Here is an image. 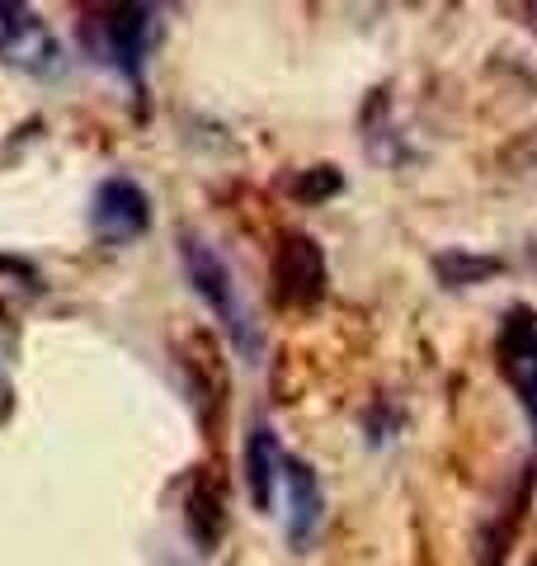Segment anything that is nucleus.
I'll return each instance as SVG.
<instances>
[{"label": "nucleus", "instance_id": "obj_1", "mask_svg": "<svg viewBox=\"0 0 537 566\" xmlns=\"http://www.w3.org/2000/svg\"><path fill=\"white\" fill-rule=\"evenodd\" d=\"M179 260H185V274H189V283H193V293L203 297L208 312L218 316L222 331L231 335L236 354H241L245 364H260V349H264L260 326L250 322V307L241 303V289H236V279H231L227 260L212 251L203 237H193V232L179 237Z\"/></svg>", "mask_w": 537, "mask_h": 566}, {"label": "nucleus", "instance_id": "obj_2", "mask_svg": "<svg viewBox=\"0 0 537 566\" xmlns=\"http://www.w3.org/2000/svg\"><path fill=\"white\" fill-rule=\"evenodd\" d=\"M495 364L505 374V382L514 387L518 406L537 424V307L505 312L499 335H495Z\"/></svg>", "mask_w": 537, "mask_h": 566}, {"label": "nucleus", "instance_id": "obj_3", "mask_svg": "<svg viewBox=\"0 0 537 566\" xmlns=\"http://www.w3.org/2000/svg\"><path fill=\"white\" fill-rule=\"evenodd\" d=\"M151 227V199L147 189L128 175H109L95 189V203H90V232L104 245H128Z\"/></svg>", "mask_w": 537, "mask_h": 566}, {"label": "nucleus", "instance_id": "obj_4", "mask_svg": "<svg viewBox=\"0 0 537 566\" xmlns=\"http://www.w3.org/2000/svg\"><path fill=\"white\" fill-rule=\"evenodd\" d=\"M156 33H160V20L151 6H114V10H104V20H99V52L128 81H141V66H147Z\"/></svg>", "mask_w": 537, "mask_h": 566}, {"label": "nucleus", "instance_id": "obj_5", "mask_svg": "<svg viewBox=\"0 0 537 566\" xmlns=\"http://www.w3.org/2000/svg\"><path fill=\"white\" fill-rule=\"evenodd\" d=\"M0 62L33 71V76H52L62 66V48L29 6H0Z\"/></svg>", "mask_w": 537, "mask_h": 566}, {"label": "nucleus", "instance_id": "obj_6", "mask_svg": "<svg viewBox=\"0 0 537 566\" xmlns=\"http://www.w3.org/2000/svg\"><path fill=\"white\" fill-rule=\"evenodd\" d=\"M274 293L288 307H312L326 293V255L312 237H288L274 255Z\"/></svg>", "mask_w": 537, "mask_h": 566}, {"label": "nucleus", "instance_id": "obj_7", "mask_svg": "<svg viewBox=\"0 0 537 566\" xmlns=\"http://www.w3.org/2000/svg\"><path fill=\"white\" fill-rule=\"evenodd\" d=\"M283 486H288V538L302 547L320 528V515H326L320 482L302 458H283Z\"/></svg>", "mask_w": 537, "mask_h": 566}, {"label": "nucleus", "instance_id": "obj_8", "mask_svg": "<svg viewBox=\"0 0 537 566\" xmlns=\"http://www.w3.org/2000/svg\"><path fill=\"white\" fill-rule=\"evenodd\" d=\"M283 472V453H278V439L268 424H255L245 439V486H250V501L255 510H268L274 505V482Z\"/></svg>", "mask_w": 537, "mask_h": 566}, {"label": "nucleus", "instance_id": "obj_9", "mask_svg": "<svg viewBox=\"0 0 537 566\" xmlns=\"http://www.w3.org/2000/svg\"><path fill=\"white\" fill-rule=\"evenodd\" d=\"M434 270L439 279L448 283V289H467V283H481V279H491L499 274L505 264H499L495 255H472V251H448L434 260Z\"/></svg>", "mask_w": 537, "mask_h": 566}, {"label": "nucleus", "instance_id": "obj_10", "mask_svg": "<svg viewBox=\"0 0 537 566\" xmlns=\"http://www.w3.org/2000/svg\"><path fill=\"white\" fill-rule=\"evenodd\" d=\"M189 534L199 538L203 547H212L222 538V501H218V491H193L189 495Z\"/></svg>", "mask_w": 537, "mask_h": 566}, {"label": "nucleus", "instance_id": "obj_11", "mask_svg": "<svg viewBox=\"0 0 537 566\" xmlns=\"http://www.w3.org/2000/svg\"><path fill=\"white\" fill-rule=\"evenodd\" d=\"M339 185H345V180H339L335 166H316V170H307L293 185V193H297L302 203H316V199H330V193H339Z\"/></svg>", "mask_w": 537, "mask_h": 566}, {"label": "nucleus", "instance_id": "obj_12", "mask_svg": "<svg viewBox=\"0 0 537 566\" xmlns=\"http://www.w3.org/2000/svg\"><path fill=\"white\" fill-rule=\"evenodd\" d=\"M10 411V392H6V382H0V416Z\"/></svg>", "mask_w": 537, "mask_h": 566}, {"label": "nucleus", "instance_id": "obj_13", "mask_svg": "<svg viewBox=\"0 0 537 566\" xmlns=\"http://www.w3.org/2000/svg\"><path fill=\"white\" fill-rule=\"evenodd\" d=\"M528 24H533V29H537V6H528Z\"/></svg>", "mask_w": 537, "mask_h": 566}, {"label": "nucleus", "instance_id": "obj_14", "mask_svg": "<svg viewBox=\"0 0 537 566\" xmlns=\"http://www.w3.org/2000/svg\"><path fill=\"white\" fill-rule=\"evenodd\" d=\"M528 566H537V557H533V562H528Z\"/></svg>", "mask_w": 537, "mask_h": 566}]
</instances>
